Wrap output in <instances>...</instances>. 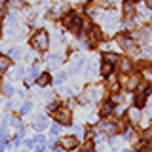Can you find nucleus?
<instances>
[{"mask_svg":"<svg viewBox=\"0 0 152 152\" xmlns=\"http://www.w3.org/2000/svg\"><path fill=\"white\" fill-rule=\"evenodd\" d=\"M63 25L66 28H70L74 34H80V32H82V21H80V17L74 15V13H66L63 17Z\"/></svg>","mask_w":152,"mask_h":152,"instance_id":"obj_1","label":"nucleus"},{"mask_svg":"<svg viewBox=\"0 0 152 152\" xmlns=\"http://www.w3.org/2000/svg\"><path fill=\"white\" fill-rule=\"evenodd\" d=\"M31 44L34 46L36 50H40V51H42V50H46V48L50 46V36H48V32H46V31H38L36 34L31 38Z\"/></svg>","mask_w":152,"mask_h":152,"instance_id":"obj_2","label":"nucleus"},{"mask_svg":"<svg viewBox=\"0 0 152 152\" xmlns=\"http://www.w3.org/2000/svg\"><path fill=\"white\" fill-rule=\"evenodd\" d=\"M118 82H120L126 89H135L137 86H139V82H141V76L139 74H131V76H126V74H122L120 78H118Z\"/></svg>","mask_w":152,"mask_h":152,"instance_id":"obj_3","label":"nucleus"},{"mask_svg":"<svg viewBox=\"0 0 152 152\" xmlns=\"http://www.w3.org/2000/svg\"><path fill=\"white\" fill-rule=\"evenodd\" d=\"M53 116H55V120L59 122V124H63V126H69L70 120H72L70 108H66V107H59V108H57V110L53 112Z\"/></svg>","mask_w":152,"mask_h":152,"instance_id":"obj_4","label":"nucleus"},{"mask_svg":"<svg viewBox=\"0 0 152 152\" xmlns=\"http://www.w3.org/2000/svg\"><path fill=\"white\" fill-rule=\"evenodd\" d=\"M116 42L120 44L126 51H131V53H137V46H135V40L129 36H126V34H118L116 36Z\"/></svg>","mask_w":152,"mask_h":152,"instance_id":"obj_5","label":"nucleus"},{"mask_svg":"<svg viewBox=\"0 0 152 152\" xmlns=\"http://www.w3.org/2000/svg\"><path fill=\"white\" fill-rule=\"evenodd\" d=\"M61 146H63L65 150H74L76 146H78V139L72 135H66V137H61Z\"/></svg>","mask_w":152,"mask_h":152,"instance_id":"obj_6","label":"nucleus"},{"mask_svg":"<svg viewBox=\"0 0 152 152\" xmlns=\"http://www.w3.org/2000/svg\"><path fill=\"white\" fill-rule=\"evenodd\" d=\"M135 36L139 38V40L142 42V44H148V42L152 40V31L148 27H145V28H139V31L135 32Z\"/></svg>","mask_w":152,"mask_h":152,"instance_id":"obj_7","label":"nucleus"},{"mask_svg":"<svg viewBox=\"0 0 152 152\" xmlns=\"http://www.w3.org/2000/svg\"><path fill=\"white\" fill-rule=\"evenodd\" d=\"M88 38H89V42H101V38H103V32H101V28L99 27H89L88 28Z\"/></svg>","mask_w":152,"mask_h":152,"instance_id":"obj_8","label":"nucleus"},{"mask_svg":"<svg viewBox=\"0 0 152 152\" xmlns=\"http://www.w3.org/2000/svg\"><path fill=\"white\" fill-rule=\"evenodd\" d=\"M118 70L120 72H124V74H127V72H131V69H133V63L129 59H118Z\"/></svg>","mask_w":152,"mask_h":152,"instance_id":"obj_9","label":"nucleus"},{"mask_svg":"<svg viewBox=\"0 0 152 152\" xmlns=\"http://www.w3.org/2000/svg\"><path fill=\"white\" fill-rule=\"evenodd\" d=\"M135 13H137V12H135V6H133V2H131V0H127V2L124 4V15H126L127 19H131Z\"/></svg>","mask_w":152,"mask_h":152,"instance_id":"obj_10","label":"nucleus"},{"mask_svg":"<svg viewBox=\"0 0 152 152\" xmlns=\"http://www.w3.org/2000/svg\"><path fill=\"white\" fill-rule=\"evenodd\" d=\"M127 118H129V122L131 124H139L141 122V110H139V108H131V110L129 112H127Z\"/></svg>","mask_w":152,"mask_h":152,"instance_id":"obj_11","label":"nucleus"},{"mask_svg":"<svg viewBox=\"0 0 152 152\" xmlns=\"http://www.w3.org/2000/svg\"><path fill=\"white\" fill-rule=\"evenodd\" d=\"M112 110H114V103L112 101H107V103H103L101 104V116H110L112 114Z\"/></svg>","mask_w":152,"mask_h":152,"instance_id":"obj_12","label":"nucleus"},{"mask_svg":"<svg viewBox=\"0 0 152 152\" xmlns=\"http://www.w3.org/2000/svg\"><path fill=\"white\" fill-rule=\"evenodd\" d=\"M112 70H114V63H108V61H104V63L101 65V74L104 76V78H107V76H110Z\"/></svg>","mask_w":152,"mask_h":152,"instance_id":"obj_13","label":"nucleus"},{"mask_svg":"<svg viewBox=\"0 0 152 152\" xmlns=\"http://www.w3.org/2000/svg\"><path fill=\"white\" fill-rule=\"evenodd\" d=\"M133 101H135V107L137 108H142L145 107V101H146V93L145 91H139L135 95V99H133Z\"/></svg>","mask_w":152,"mask_h":152,"instance_id":"obj_14","label":"nucleus"},{"mask_svg":"<svg viewBox=\"0 0 152 152\" xmlns=\"http://www.w3.org/2000/svg\"><path fill=\"white\" fill-rule=\"evenodd\" d=\"M107 86L112 89V91H116V89L120 88V82H118V78H114V76L110 74V76H107Z\"/></svg>","mask_w":152,"mask_h":152,"instance_id":"obj_15","label":"nucleus"},{"mask_svg":"<svg viewBox=\"0 0 152 152\" xmlns=\"http://www.w3.org/2000/svg\"><path fill=\"white\" fill-rule=\"evenodd\" d=\"M50 82H51V76L48 74V72L40 74V76H38V78H36V84H38V86H42V88H44V86H48Z\"/></svg>","mask_w":152,"mask_h":152,"instance_id":"obj_16","label":"nucleus"},{"mask_svg":"<svg viewBox=\"0 0 152 152\" xmlns=\"http://www.w3.org/2000/svg\"><path fill=\"white\" fill-rule=\"evenodd\" d=\"M10 65H12V59L6 57V55H0V70H2V72L10 69Z\"/></svg>","mask_w":152,"mask_h":152,"instance_id":"obj_17","label":"nucleus"},{"mask_svg":"<svg viewBox=\"0 0 152 152\" xmlns=\"http://www.w3.org/2000/svg\"><path fill=\"white\" fill-rule=\"evenodd\" d=\"M99 127H101V131H107V133H114V131H116V126H112L110 122H101Z\"/></svg>","mask_w":152,"mask_h":152,"instance_id":"obj_18","label":"nucleus"},{"mask_svg":"<svg viewBox=\"0 0 152 152\" xmlns=\"http://www.w3.org/2000/svg\"><path fill=\"white\" fill-rule=\"evenodd\" d=\"M126 139L127 141H131V142H139V133L137 131H126Z\"/></svg>","mask_w":152,"mask_h":152,"instance_id":"obj_19","label":"nucleus"},{"mask_svg":"<svg viewBox=\"0 0 152 152\" xmlns=\"http://www.w3.org/2000/svg\"><path fill=\"white\" fill-rule=\"evenodd\" d=\"M61 12H63V8H61V6H55V8H51V10H50V17H51V19H57V17H61Z\"/></svg>","mask_w":152,"mask_h":152,"instance_id":"obj_20","label":"nucleus"},{"mask_svg":"<svg viewBox=\"0 0 152 152\" xmlns=\"http://www.w3.org/2000/svg\"><path fill=\"white\" fill-rule=\"evenodd\" d=\"M103 59H104V61H108V63H118V59H120V57H118L116 53H110V51H108V53H104V55H103Z\"/></svg>","mask_w":152,"mask_h":152,"instance_id":"obj_21","label":"nucleus"},{"mask_svg":"<svg viewBox=\"0 0 152 152\" xmlns=\"http://www.w3.org/2000/svg\"><path fill=\"white\" fill-rule=\"evenodd\" d=\"M46 61H48L50 66H59V57H55V55H48Z\"/></svg>","mask_w":152,"mask_h":152,"instance_id":"obj_22","label":"nucleus"},{"mask_svg":"<svg viewBox=\"0 0 152 152\" xmlns=\"http://www.w3.org/2000/svg\"><path fill=\"white\" fill-rule=\"evenodd\" d=\"M46 126H48V122L44 120V118H36V122H34V127H36L38 131H40V129H46Z\"/></svg>","mask_w":152,"mask_h":152,"instance_id":"obj_23","label":"nucleus"},{"mask_svg":"<svg viewBox=\"0 0 152 152\" xmlns=\"http://www.w3.org/2000/svg\"><path fill=\"white\" fill-rule=\"evenodd\" d=\"M116 129H120V131H126L127 129V118H120V120H118Z\"/></svg>","mask_w":152,"mask_h":152,"instance_id":"obj_24","label":"nucleus"},{"mask_svg":"<svg viewBox=\"0 0 152 152\" xmlns=\"http://www.w3.org/2000/svg\"><path fill=\"white\" fill-rule=\"evenodd\" d=\"M38 74H40V69H38V65H32V66H31V78H28V84H31L32 78H38Z\"/></svg>","mask_w":152,"mask_h":152,"instance_id":"obj_25","label":"nucleus"},{"mask_svg":"<svg viewBox=\"0 0 152 152\" xmlns=\"http://www.w3.org/2000/svg\"><path fill=\"white\" fill-rule=\"evenodd\" d=\"M31 108H32V103H23V107H21V114H28L31 112Z\"/></svg>","mask_w":152,"mask_h":152,"instance_id":"obj_26","label":"nucleus"},{"mask_svg":"<svg viewBox=\"0 0 152 152\" xmlns=\"http://www.w3.org/2000/svg\"><path fill=\"white\" fill-rule=\"evenodd\" d=\"M10 55H12L13 59H19V57H21V50H17V48H13V50H10Z\"/></svg>","mask_w":152,"mask_h":152,"instance_id":"obj_27","label":"nucleus"},{"mask_svg":"<svg viewBox=\"0 0 152 152\" xmlns=\"http://www.w3.org/2000/svg\"><path fill=\"white\" fill-rule=\"evenodd\" d=\"M23 72H25V69H23V66H17V69H15V72H13V78H21Z\"/></svg>","mask_w":152,"mask_h":152,"instance_id":"obj_28","label":"nucleus"},{"mask_svg":"<svg viewBox=\"0 0 152 152\" xmlns=\"http://www.w3.org/2000/svg\"><path fill=\"white\" fill-rule=\"evenodd\" d=\"M50 131H51V135H59V131H61V126H59V124H53Z\"/></svg>","mask_w":152,"mask_h":152,"instance_id":"obj_29","label":"nucleus"},{"mask_svg":"<svg viewBox=\"0 0 152 152\" xmlns=\"http://www.w3.org/2000/svg\"><path fill=\"white\" fill-rule=\"evenodd\" d=\"M110 101H112V103H122V101H124V97H122L120 93H114L112 97H110Z\"/></svg>","mask_w":152,"mask_h":152,"instance_id":"obj_30","label":"nucleus"},{"mask_svg":"<svg viewBox=\"0 0 152 152\" xmlns=\"http://www.w3.org/2000/svg\"><path fill=\"white\" fill-rule=\"evenodd\" d=\"M84 152H93V142L91 141H88V142H86V145H84V148H82Z\"/></svg>","mask_w":152,"mask_h":152,"instance_id":"obj_31","label":"nucleus"},{"mask_svg":"<svg viewBox=\"0 0 152 152\" xmlns=\"http://www.w3.org/2000/svg\"><path fill=\"white\" fill-rule=\"evenodd\" d=\"M4 93H6V95H13V88H12V86H10V84H4Z\"/></svg>","mask_w":152,"mask_h":152,"instance_id":"obj_32","label":"nucleus"},{"mask_svg":"<svg viewBox=\"0 0 152 152\" xmlns=\"http://www.w3.org/2000/svg\"><path fill=\"white\" fill-rule=\"evenodd\" d=\"M57 108H59V104H57L55 101H51L50 104H48V110H50V112H55V110H57Z\"/></svg>","mask_w":152,"mask_h":152,"instance_id":"obj_33","label":"nucleus"},{"mask_svg":"<svg viewBox=\"0 0 152 152\" xmlns=\"http://www.w3.org/2000/svg\"><path fill=\"white\" fill-rule=\"evenodd\" d=\"M4 12H6V0H0V17L4 15Z\"/></svg>","mask_w":152,"mask_h":152,"instance_id":"obj_34","label":"nucleus"},{"mask_svg":"<svg viewBox=\"0 0 152 152\" xmlns=\"http://www.w3.org/2000/svg\"><path fill=\"white\" fill-rule=\"evenodd\" d=\"M65 78H66V74H65V72H61V74H57L55 82H57V84H61V82H65Z\"/></svg>","mask_w":152,"mask_h":152,"instance_id":"obj_35","label":"nucleus"},{"mask_svg":"<svg viewBox=\"0 0 152 152\" xmlns=\"http://www.w3.org/2000/svg\"><path fill=\"white\" fill-rule=\"evenodd\" d=\"M124 27H126V28H133V21L126 17V21H124Z\"/></svg>","mask_w":152,"mask_h":152,"instance_id":"obj_36","label":"nucleus"},{"mask_svg":"<svg viewBox=\"0 0 152 152\" xmlns=\"http://www.w3.org/2000/svg\"><path fill=\"white\" fill-rule=\"evenodd\" d=\"M0 142H6V135H4V129H0Z\"/></svg>","mask_w":152,"mask_h":152,"instance_id":"obj_37","label":"nucleus"},{"mask_svg":"<svg viewBox=\"0 0 152 152\" xmlns=\"http://www.w3.org/2000/svg\"><path fill=\"white\" fill-rule=\"evenodd\" d=\"M61 150H65L61 145H57V146H53V152H61Z\"/></svg>","mask_w":152,"mask_h":152,"instance_id":"obj_38","label":"nucleus"},{"mask_svg":"<svg viewBox=\"0 0 152 152\" xmlns=\"http://www.w3.org/2000/svg\"><path fill=\"white\" fill-rule=\"evenodd\" d=\"M74 133H76V135H80V133H82V127L76 126V127H74Z\"/></svg>","mask_w":152,"mask_h":152,"instance_id":"obj_39","label":"nucleus"},{"mask_svg":"<svg viewBox=\"0 0 152 152\" xmlns=\"http://www.w3.org/2000/svg\"><path fill=\"white\" fill-rule=\"evenodd\" d=\"M146 6H148V8H152V0H146Z\"/></svg>","mask_w":152,"mask_h":152,"instance_id":"obj_40","label":"nucleus"},{"mask_svg":"<svg viewBox=\"0 0 152 152\" xmlns=\"http://www.w3.org/2000/svg\"><path fill=\"white\" fill-rule=\"evenodd\" d=\"M141 152H152V148H142Z\"/></svg>","mask_w":152,"mask_h":152,"instance_id":"obj_41","label":"nucleus"},{"mask_svg":"<svg viewBox=\"0 0 152 152\" xmlns=\"http://www.w3.org/2000/svg\"><path fill=\"white\" fill-rule=\"evenodd\" d=\"M148 114H150V116H152V103H150V108H148Z\"/></svg>","mask_w":152,"mask_h":152,"instance_id":"obj_42","label":"nucleus"},{"mask_svg":"<svg viewBox=\"0 0 152 152\" xmlns=\"http://www.w3.org/2000/svg\"><path fill=\"white\" fill-rule=\"evenodd\" d=\"M131 2H137V0H131Z\"/></svg>","mask_w":152,"mask_h":152,"instance_id":"obj_43","label":"nucleus"}]
</instances>
